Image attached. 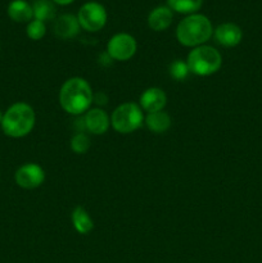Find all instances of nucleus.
I'll use <instances>...</instances> for the list:
<instances>
[{"instance_id":"obj_1","label":"nucleus","mask_w":262,"mask_h":263,"mask_svg":"<svg viewBox=\"0 0 262 263\" xmlns=\"http://www.w3.org/2000/svg\"><path fill=\"white\" fill-rule=\"evenodd\" d=\"M94 92L89 82L82 77L68 79L59 91V104L67 113L81 116L90 109Z\"/></svg>"},{"instance_id":"obj_2","label":"nucleus","mask_w":262,"mask_h":263,"mask_svg":"<svg viewBox=\"0 0 262 263\" xmlns=\"http://www.w3.org/2000/svg\"><path fill=\"white\" fill-rule=\"evenodd\" d=\"M213 35L211 21L203 14H189L180 21L176 28V39L181 45L197 48L204 45Z\"/></svg>"},{"instance_id":"obj_3","label":"nucleus","mask_w":262,"mask_h":263,"mask_svg":"<svg viewBox=\"0 0 262 263\" xmlns=\"http://www.w3.org/2000/svg\"><path fill=\"white\" fill-rule=\"evenodd\" d=\"M36 122V115L30 104L23 102L14 103L3 115L2 128L10 138H23L32 131Z\"/></svg>"},{"instance_id":"obj_4","label":"nucleus","mask_w":262,"mask_h":263,"mask_svg":"<svg viewBox=\"0 0 262 263\" xmlns=\"http://www.w3.org/2000/svg\"><path fill=\"white\" fill-rule=\"evenodd\" d=\"M186 63L192 73L205 77L216 73L222 66V57L213 46L200 45L188 54Z\"/></svg>"},{"instance_id":"obj_5","label":"nucleus","mask_w":262,"mask_h":263,"mask_svg":"<svg viewBox=\"0 0 262 263\" xmlns=\"http://www.w3.org/2000/svg\"><path fill=\"white\" fill-rule=\"evenodd\" d=\"M144 122L143 109L136 103H123L113 110L110 125L117 133L127 135L141 127Z\"/></svg>"},{"instance_id":"obj_6","label":"nucleus","mask_w":262,"mask_h":263,"mask_svg":"<svg viewBox=\"0 0 262 263\" xmlns=\"http://www.w3.org/2000/svg\"><path fill=\"white\" fill-rule=\"evenodd\" d=\"M80 26L89 32L100 31L107 23V10L100 3H85L77 14Z\"/></svg>"},{"instance_id":"obj_7","label":"nucleus","mask_w":262,"mask_h":263,"mask_svg":"<svg viewBox=\"0 0 262 263\" xmlns=\"http://www.w3.org/2000/svg\"><path fill=\"white\" fill-rule=\"evenodd\" d=\"M138 49V44L130 33H116L107 44V53L113 61L126 62L133 58Z\"/></svg>"},{"instance_id":"obj_8","label":"nucleus","mask_w":262,"mask_h":263,"mask_svg":"<svg viewBox=\"0 0 262 263\" xmlns=\"http://www.w3.org/2000/svg\"><path fill=\"white\" fill-rule=\"evenodd\" d=\"M15 182L20 187L27 190L36 189L45 181V171L36 163H26L15 172Z\"/></svg>"},{"instance_id":"obj_9","label":"nucleus","mask_w":262,"mask_h":263,"mask_svg":"<svg viewBox=\"0 0 262 263\" xmlns=\"http://www.w3.org/2000/svg\"><path fill=\"white\" fill-rule=\"evenodd\" d=\"M85 130L92 135H104L110 126V118L102 108H91L85 113Z\"/></svg>"},{"instance_id":"obj_10","label":"nucleus","mask_w":262,"mask_h":263,"mask_svg":"<svg viewBox=\"0 0 262 263\" xmlns=\"http://www.w3.org/2000/svg\"><path fill=\"white\" fill-rule=\"evenodd\" d=\"M215 39L220 45L226 46V48H234L240 44L241 39H243V32L235 23H221L220 26L216 27Z\"/></svg>"},{"instance_id":"obj_11","label":"nucleus","mask_w":262,"mask_h":263,"mask_svg":"<svg viewBox=\"0 0 262 263\" xmlns=\"http://www.w3.org/2000/svg\"><path fill=\"white\" fill-rule=\"evenodd\" d=\"M167 104V95L159 87H149L140 95V107L148 113L163 110Z\"/></svg>"},{"instance_id":"obj_12","label":"nucleus","mask_w":262,"mask_h":263,"mask_svg":"<svg viewBox=\"0 0 262 263\" xmlns=\"http://www.w3.org/2000/svg\"><path fill=\"white\" fill-rule=\"evenodd\" d=\"M80 23L77 17L73 14H62L54 22V33L57 37L63 39V40H68V39H73L80 32Z\"/></svg>"},{"instance_id":"obj_13","label":"nucleus","mask_w":262,"mask_h":263,"mask_svg":"<svg viewBox=\"0 0 262 263\" xmlns=\"http://www.w3.org/2000/svg\"><path fill=\"white\" fill-rule=\"evenodd\" d=\"M174 14L169 7H157L149 13L148 15V26L153 31H164L171 26Z\"/></svg>"},{"instance_id":"obj_14","label":"nucleus","mask_w":262,"mask_h":263,"mask_svg":"<svg viewBox=\"0 0 262 263\" xmlns=\"http://www.w3.org/2000/svg\"><path fill=\"white\" fill-rule=\"evenodd\" d=\"M8 15L14 22H31L33 17L32 5L28 4L26 0H13L8 7Z\"/></svg>"},{"instance_id":"obj_15","label":"nucleus","mask_w":262,"mask_h":263,"mask_svg":"<svg viewBox=\"0 0 262 263\" xmlns=\"http://www.w3.org/2000/svg\"><path fill=\"white\" fill-rule=\"evenodd\" d=\"M72 225L74 230L81 235H86L94 229V221L90 217L89 212L81 205H77L71 215Z\"/></svg>"},{"instance_id":"obj_16","label":"nucleus","mask_w":262,"mask_h":263,"mask_svg":"<svg viewBox=\"0 0 262 263\" xmlns=\"http://www.w3.org/2000/svg\"><path fill=\"white\" fill-rule=\"evenodd\" d=\"M145 125L152 133L163 134L171 127L172 121L169 113L159 110V112L148 113L145 117Z\"/></svg>"},{"instance_id":"obj_17","label":"nucleus","mask_w":262,"mask_h":263,"mask_svg":"<svg viewBox=\"0 0 262 263\" xmlns=\"http://www.w3.org/2000/svg\"><path fill=\"white\" fill-rule=\"evenodd\" d=\"M33 18L41 22L51 21L55 18L57 9L53 0H35L32 5Z\"/></svg>"},{"instance_id":"obj_18","label":"nucleus","mask_w":262,"mask_h":263,"mask_svg":"<svg viewBox=\"0 0 262 263\" xmlns=\"http://www.w3.org/2000/svg\"><path fill=\"white\" fill-rule=\"evenodd\" d=\"M167 4L171 10L182 14H194L200 9L203 0H167Z\"/></svg>"},{"instance_id":"obj_19","label":"nucleus","mask_w":262,"mask_h":263,"mask_svg":"<svg viewBox=\"0 0 262 263\" xmlns=\"http://www.w3.org/2000/svg\"><path fill=\"white\" fill-rule=\"evenodd\" d=\"M90 138L85 133H77L71 139V149L76 154H85L90 149Z\"/></svg>"},{"instance_id":"obj_20","label":"nucleus","mask_w":262,"mask_h":263,"mask_svg":"<svg viewBox=\"0 0 262 263\" xmlns=\"http://www.w3.org/2000/svg\"><path fill=\"white\" fill-rule=\"evenodd\" d=\"M170 76L172 79H175L176 81H182L188 77V74L190 73L189 66H188L186 62L181 61V59H176V61L172 62L169 67Z\"/></svg>"},{"instance_id":"obj_21","label":"nucleus","mask_w":262,"mask_h":263,"mask_svg":"<svg viewBox=\"0 0 262 263\" xmlns=\"http://www.w3.org/2000/svg\"><path fill=\"white\" fill-rule=\"evenodd\" d=\"M26 33H27V36L31 40H41L46 33L45 22L32 20L31 22H28L27 28H26Z\"/></svg>"},{"instance_id":"obj_22","label":"nucleus","mask_w":262,"mask_h":263,"mask_svg":"<svg viewBox=\"0 0 262 263\" xmlns=\"http://www.w3.org/2000/svg\"><path fill=\"white\" fill-rule=\"evenodd\" d=\"M97 103L98 105H104L105 103H107V97H105V94H103V92H100V94H97L94 95V99H92V103Z\"/></svg>"},{"instance_id":"obj_23","label":"nucleus","mask_w":262,"mask_h":263,"mask_svg":"<svg viewBox=\"0 0 262 263\" xmlns=\"http://www.w3.org/2000/svg\"><path fill=\"white\" fill-rule=\"evenodd\" d=\"M72 2H74V0H53L54 4H59V5H68L71 4Z\"/></svg>"},{"instance_id":"obj_24","label":"nucleus","mask_w":262,"mask_h":263,"mask_svg":"<svg viewBox=\"0 0 262 263\" xmlns=\"http://www.w3.org/2000/svg\"><path fill=\"white\" fill-rule=\"evenodd\" d=\"M2 120H3V115H2V110H0V123H2Z\"/></svg>"}]
</instances>
